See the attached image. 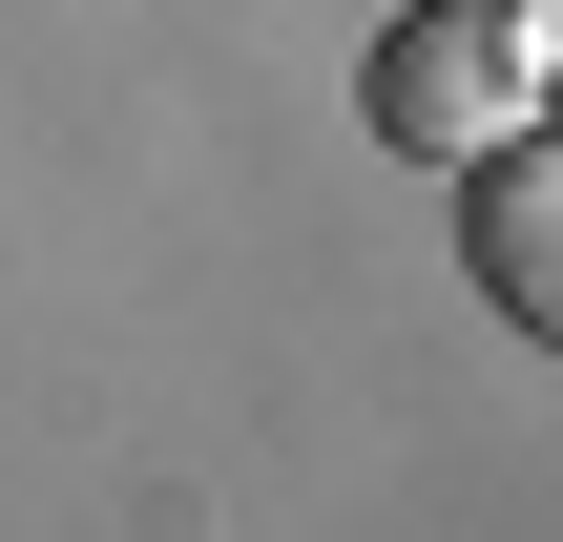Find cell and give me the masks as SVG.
<instances>
[{
  "label": "cell",
  "instance_id": "obj_1",
  "mask_svg": "<svg viewBox=\"0 0 563 542\" xmlns=\"http://www.w3.org/2000/svg\"><path fill=\"white\" fill-rule=\"evenodd\" d=\"M563 84V0H397L376 21V63H355V104H376V146L397 167H481V146H522Z\"/></svg>",
  "mask_w": 563,
  "mask_h": 542
},
{
  "label": "cell",
  "instance_id": "obj_2",
  "mask_svg": "<svg viewBox=\"0 0 563 542\" xmlns=\"http://www.w3.org/2000/svg\"><path fill=\"white\" fill-rule=\"evenodd\" d=\"M460 272H481L501 334H543V355H563V125H522V146L460 167Z\"/></svg>",
  "mask_w": 563,
  "mask_h": 542
}]
</instances>
